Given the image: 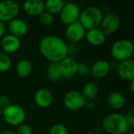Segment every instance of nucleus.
Wrapping results in <instances>:
<instances>
[{"label":"nucleus","instance_id":"f257e3e1","mask_svg":"<svg viewBox=\"0 0 134 134\" xmlns=\"http://www.w3.org/2000/svg\"><path fill=\"white\" fill-rule=\"evenodd\" d=\"M41 54L50 62L60 63L68 56V45L65 41L57 35H46L39 42Z\"/></svg>","mask_w":134,"mask_h":134},{"label":"nucleus","instance_id":"f03ea898","mask_svg":"<svg viewBox=\"0 0 134 134\" xmlns=\"http://www.w3.org/2000/svg\"><path fill=\"white\" fill-rule=\"evenodd\" d=\"M102 128L109 134H126L130 130L125 115L120 113L107 115L102 121Z\"/></svg>","mask_w":134,"mask_h":134},{"label":"nucleus","instance_id":"7ed1b4c3","mask_svg":"<svg viewBox=\"0 0 134 134\" xmlns=\"http://www.w3.org/2000/svg\"><path fill=\"white\" fill-rule=\"evenodd\" d=\"M103 16V11L99 7L90 5L80 12L79 21L87 31L99 27Z\"/></svg>","mask_w":134,"mask_h":134},{"label":"nucleus","instance_id":"20e7f679","mask_svg":"<svg viewBox=\"0 0 134 134\" xmlns=\"http://www.w3.org/2000/svg\"><path fill=\"white\" fill-rule=\"evenodd\" d=\"M133 52L134 46L133 42L126 38L119 39L115 42L111 49V54L112 57L119 62L131 59Z\"/></svg>","mask_w":134,"mask_h":134},{"label":"nucleus","instance_id":"39448f33","mask_svg":"<svg viewBox=\"0 0 134 134\" xmlns=\"http://www.w3.org/2000/svg\"><path fill=\"white\" fill-rule=\"evenodd\" d=\"M2 117L6 123L13 126H19L24 123L26 114L24 110L17 104H10L2 111Z\"/></svg>","mask_w":134,"mask_h":134},{"label":"nucleus","instance_id":"423d86ee","mask_svg":"<svg viewBox=\"0 0 134 134\" xmlns=\"http://www.w3.org/2000/svg\"><path fill=\"white\" fill-rule=\"evenodd\" d=\"M79 6L74 2L64 3L60 13V18L61 22L65 25H69L79 20L80 15Z\"/></svg>","mask_w":134,"mask_h":134},{"label":"nucleus","instance_id":"0eeeda50","mask_svg":"<svg viewBox=\"0 0 134 134\" xmlns=\"http://www.w3.org/2000/svg\"><path fill=\"white\" fill-rule=\"evenodd\" d=\"M86 100L81 92L77 90L67 92L63 99L64 106L71 111H78L84 108Z\"/></svg>","mask_w":134,"mask_h":134},{"label":"nucleus","instance_id":"6e6552de","mask_svg":"<svg viewBox=\"0 0 134 134\" xmlns=\"http://www.w3.org/2000/svg\"><path fill=\"white\" fill-rule=\"evenodd\" d=\"M120 25V18L115 13H108L103 16L99 28L105 35H111L115 34L119 29Z\"/></svg>","mask_w":134,"mask_h":134},{"label":"nucleus","instance_id":"1a4fd4ad","mask_svg":"<svg viewBox=\"0 0 134 134\" xmlns=\"http://www.w3.org/2000/svg\"><path fill=\"white\" fill-rule=\"evenodd\" d=\"M20 11L19 5L12 0L0 2V21L7 22L16 17Z\"/></svg>","mask_w":134,"mask_h":134},{"label":"nucleus","instance_id":"9d476101","mask_svg":"<svg viewBox=\"0 0 134 134\" xmlns=\"http://www.w3.org/2000/svg\"><path fill=\"white\" fill-rule=\"evenodd\" d=\"M86 30L82 27L79 21H76L67 26L65 35L67 38L72 43L75 44L79 42L85 37Z\"/></svg>","mask_w":134,"mask_h":134},{"label":"nucleus","instance_id":"9b49d317","mask_svg":"<svg viewBox=\"0 0 134 134\" xmlns=\"http://www.w3.org/2000/svg\"><path fill=\"white\" fill-rule=\"evenodd\" d=\"M116 70L118 75L122 79L129 82L134 80V60L133 59L119 62Z\"/></svg>","mask_w":134,"mask_h":134},{"label":"nucleus","instance_id":"f8f14e48","mask_svg":"<svg viewBox=\"0 0 134 134\" xmlns=\"http://www.w3.org/2000/svg\"><path fill=\"white\" fill-rule=\"evenodd\" d=\"M20 39L11 34H8L3 36L1 41V47L2 49V52L7 54L17 52L20 48Z\"/></svg>","mask_w":134,"mask_h":134},{"label":"nucleus","instance_id":"ddd939ff","mask_svg":"<svg viewBox=\"0 0 134 134\" xmlns=\"http://www.w3.org/2000/svg\"><path fill=\"white\" fill-rule=\"evenodd\" d=\"M60 64L61 67L63 78L70 79L77 75L78 62L73 57L68 56L60 62Z\"/></svg>","mask_w":134,"mask_h":134},{"label":"nucleus","instance_id":"4468645a","mask_svg":"<svg viewBox=\"0 0 134 134\" xmlns=\"http://www.w3.org/2000/svg\"><path fill=\"white\" fill-rule=\"evenodd\" d=\"M34 100L36 105L39 108H47L53 104V97L49 90L46 88H41L38 90L35 93Z\"/></svg>","mask_w":134,"mask_h":134},{"label":"nucleus","instance_id":"2eb2a0df","mask_svg":"<svg viewBox=\"0 0 134 134\" xmlns=\"http://www.w3.org/2000/svg\"><path fill=\"white\" fill-rule=\"evenodd\" d=\"M8 30L9 31V34L20 38L27 33L28 25L24 20L16 17L15 19L9 22Z\"/></svg>","mask_w":134,"mask_h":134},{"label":"nucleus","instance_id":"dca6fc26","mask_svg":"<svg viewBox=\"0 0 134 134\" xmlns=\"http://www.w3.org/2000/svg\"><path fill=\"white\" fill-rule=\"evenodd\" d=\"M111 71V64L106 60H98L90 67V73L96 79L106 77Z\"/></svg>","mask_w":134,"mask_h":134},{"label":"nucleus","instance_id":"f3484780","mask_svg":"<svg viewBox=\"0 0 134 134\" xmlns=\"http://www.w3.org/2000/svg\"><path fill=\"white\" fill-rule=\"evenodd\" d=\"M24 11L30 16H39L45 11L44 2L42 0H27L23 4Z\"/></svg>","mask_w":134,"mask_h":134},{"label":"nucleus","instance_id":"a211bd4d","mask_svg":"<svg viewBox=\"0 0 134 134\" xmlns=\"http://www.w3.org/2000/svg\"><path fill=\"white\" fill-rule=\"evenodd\" d=\"M85 37L86 41L94 46H102L106 41V35L99 27L87 30L86 31Z\"/></svg>","mask_w":134,"mask_h":134},{"label":"nucleus","instance_id":"6ab92c4d","mask_svg":"<svg viewBox=\"0 0 134 134\" xmlns=\"http://www.w3.org/2000/svg\"><path fill=\"white\" fill-rule=\"evenodd\" d=\"M46 75L49 80H50L53 82H57L60 81L63 78L60 63L50 62L46 69Z\"/></svg>","mask_w":134,"mask_h":134},{"label":"nucleus","instance_id":"aec40b11","mask_svg":"<svg viewBox=\"0 0 134 134\" xmlns=\"http://www.w3.org/2000/svg\"><path fill=\"white\" fill-rule=\"evenodd\" d=\"M108 103L111 108L115 110H119L124 107L126 104V99L122 93L115 91L108 95Z\"/></svg>","mask_w":134,"mask_h":134},{"label":"nucleus","instance_id":"412c9836","mask_svg":"<svg viewBox=\"0 0 134 134\" xmlns=\"http://www.w3.org/2000/svg\"><path fill=\"white\" fill-rule=\"evenodd\" d=\"M32 71L31 63L27 59L20 60L16 66V72L19 78L26 79L28 78Z\"/></svg>","mask_w":134,"mask_h":134},{"label":"nucleus","instance_id":"4be33fe9","mask_svg":"<svg viewBox=\"0 0 134 134\" xmlns=\"http://www.w3.org/2000/svg\"><path fill=\"white\" fill-rule=\"evenodd\" d=\"M98 93H99V88L97 85L94 82H87L86 84H85L81 92V93L82 94V96L86 100H94L98 95Z\"/></svg>","mask_w":134,"mask_h":134},{"label":"nucleus","instance_id":"5701e85b","mask_svg":"<svg viewBox=\"0 0 134 134\" xmlns=\"http://www.w3.org/2000/svg\"><path fill=\"white\" fill-rule=\"evenodd\" d=\"M64 5V2L62 0H47L44 2L45 11L53 16L60 13Z\"/></svg>","mask_w":134,"mask_h":134},{"label":"nucleus","instance_id":"b1692460","mask_svg":"<svg viewBox=\"0 0 134 134\" xmlns=\"http://www.w3.org/2000/svg\"><path fill=\"white\" fill-rule=\"evenodd\" d=\"M12 66V60L9 54L1 51L0 52V72L8 71Z\"/></svg>","mask_w":134,"mask_h":134},{"label":"nucleus","instance_id":"393cba45","mask_svg":"<svg viewBox=\"0 0 134 134\" xmlns=\"http://www.w3.org/2000/svg\"><path fill=\"white\" fill-rule=\"evenodd\" d=\"M39 17V22L46 27L51 26L54 22V17L52 14L44 11L42 14L38 16Z\"/></svg>","mask_w":134,"mask_h":134},{"label":"nucleus","instance_id":"a878e982","mask_svg":"<svg viewBox=\"0 0 134 134\" xmlns=\"http://www.w3.org/2000/svg\"><path fill=\"white\" fill-rule=\"evenodd\" d=\"M90 73V67L88 64L81 62L78 63L77 74L80 76H87Z\"/></svg>","mask_w":134,"mask_h":134},{"label":"nucleus","instance_id":"bb28decb","mask_svg":"<svg viewBox=\"0 0 134 134\" xmlns=\"http://www.w3.org/2000/svg\"><path fill=\"white\" fill-rule=\"evenodd\" d=\"M49 134H68V130L64 125L57 123L51 127Z\"/></svg>","mask_w":134,"mask_h":134},{"label":"nucleus","instance_id":"cd10ccee","mask_svg":"<svg viewBox=\"0 0 134 134\" xmlns=\"http://www.w3.org/2000/svg\"><path fill=\"white\" fill-rule=\"evenodd\" d=\"M16 134H33L32 129L30 126H28L27 124H21L20 126H19L17 127L16 130Z\"/></svg>","mask_w":134,"mask_h":134},{"label":"nucleus","instance_id":"c85d7f7f","mask_svg":"<svg viewBox=\"0 0 134 134\" xmlns=\"http://www.w3.org/2000/svg\"><path fill=\"white\" fill-rule=\"evenodd\" d=\"M10 100L8 97L2 95L0 96V108L3 111L4 109H5L7 107H9L10 105Z\"/></svg>","mask_w":134,"mask_h":134},{"label":"nucleus","instance_id":"c756f323","mask_svg":"<svg viewBox=\"0 0 134 134\" xmlns=\"http://www.w3.org/2000/svg\"><path fill=\"white\" fill-rule=\"evenodd\" d=\"M126 117V119L127 121V123L130 126V128H133L134 126V111L133 109L130 110L126 115H125Z\"/></svg>","mask_w":134,"mask_h":134},{"label":"nucleus","instance_id":"7c9ffc66","mask_svg":"<svg viewBox=\"0 0 134 134\" xmlns=\"http://www.w3.org/2000/svg\"><path fill=\"white\" fill-rule=\"evenodd\" d=\"M94 107H95V103H94L93 100H86L84 108H86L88 110H92V109L94 108Z\"/></svg>","mask_w":134,"mask_h":134},{"label":"nucleus","instance_id":"2f4dec72","mask_svg":"<svg viewBox=\"0 0 134 134\" xmlns=\"http://www.w3.org/2000/svg\"><path fill=\"white\" fill-rule=\"evenodd\" d=\"M5 31V27L3 22L0 21V38H2Z\"/></svg>","mask_w":134,"mask_h":134},{"label":"nucleus","instance_id":"473e14b6","mask_svg":"<svg viewBox=\"0 0 134 134\" xmlns=\"http://www.w3.org/2000/svg\"><path fill=\"white\" fill-rule=\"evenodd\" d=\"M130 90H131V92L133 93L134 92V80L133 81H131L130 82Z\"/></svg>","mask_w":134,"mask_h":134},{"label":"nucleus","instance_id":"72a5a7b5","mask_svg":"<svg viewBox=\"0 0 134 134\" xmlns=\"http://www.w3.org/2000/svg\"><path fill=\"white\" fill-rule=\"evenodd\" d=\"M1 134H16L15 132L13 131H9V130H7V131H4L2 132Z\"/></svg>","mask_w":134,"mask_h":134},{"label":"nucleus","instance_id":"f704fd0d","mask_svg":"<svg viewBox=\"0 0 134 134\" xmlns=\"http://www.w3.org/2000/svg\"><path fill=\"white\" fill-rule=\"evenodd\" d=\"M2 116V110L0 108V118H1Z\"/></svg>","mask_w":134,"mask_h":134},{"label":"nucleus","instance_id":"c9c22d12","mask_svg":"<svg viewBox=\"0 0 134 134\" xmlns=\"http://www.w3.org/2000/svg\"><path fill=\"white\" fill-rule=\"evenodd\" d=\"M84 134H94V133H91V132H88V133H86Z\"/></svg>","mask_w":134,"mask_h":134}]
</instances>
